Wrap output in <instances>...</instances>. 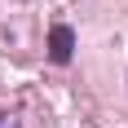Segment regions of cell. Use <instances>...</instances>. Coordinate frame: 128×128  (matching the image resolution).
<instances>
[{
  "label": "cell",
  "instance_id": "6da1fadb",
  "mask_svg": "<svg viewBox=\"0 0 128 128\" xmlns=\"http://www.w3.org/2000/svg\"><path fill=\"white\" fill-rule=\"evenodd\" d=\"M49 58H53L58 66H66L71 58H75V31H71L66 22H58V26L49 31Z\"/></svg>",
  "mask_w": 128,
  "mask_h": 128
},
{
  "label": "cell",
  "instance_id": "7a4b0ae2",
  "mask_svg": "<svg viewBox=\"0 0 128 128\" xmlns=\"http://www.w3.org/2000/svg\"><path fill=\"white\" fill-rule=\"evenodd\" d=\"M0 128H22V115H13V110H0Z\"/></svg>",
  "mask_w": 128,
  "mask_h": 128
}]
</instances>
